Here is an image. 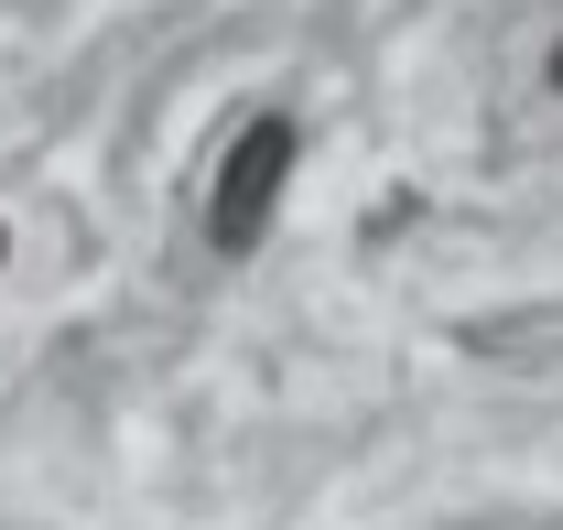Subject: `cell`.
<instances>
[{
	"label": "cell",
	"instance_id": "obj_3",
	"mask_svg": "<svg viewBox=\"0 0 563 530\" xmlns=\"http://www.w3.org/2000/svg\"><path fill=\"white\" fill-rule=\"evenodd\" d=\"M0 261H11V239H0Z\"/></svg>",
	"mask_w": 563,
	"mask_h": 530
},
{
	"label": "cell",
	"instance_id": "obj_1",
	"mask_svg": "<svg viewBox=\"0 0 563 530\" xmlns=\"http://www.w3.org/2000/svg\"><path fill=\"white\" fill-rule=\"evenodd\" d=\"M292 152H303V131L292 120H250V131L228 141V163H217V185H207V239L228 250V261H250L261 239H272V217H282V185H292Z\"/></svg>",
	"mask_w": 563,
	"mask_h": 530
},
{
	"label": "cell",
	"instance_id": "obj_2",
	"mask_svg": "<svg viewBox=\"0 0 563 530\" xmlns=\"http://www.w3.org/2000/svg\"><path fill=\"white\" fill-rule=\"evenodd\" d=\"M553 87H563V44H553Z\"/></svg>",
	"mask_w": 563,
	"mask_h": 530
}]
</instances>
